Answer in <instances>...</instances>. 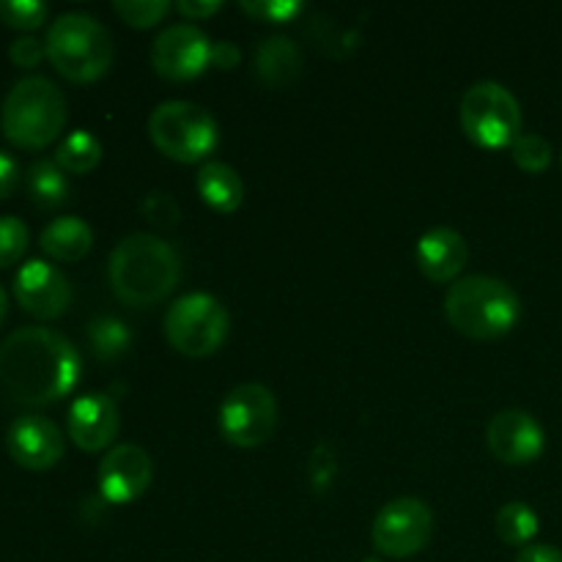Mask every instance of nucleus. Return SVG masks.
<instances>
[{
    "mask_svg": "<svg viewBox=\"0 0 562 562\" xmlns=\"http://www.w3.org/2000/svg\"><path fill=\"white\" fill-rule=\"evenodd\" d=\"M362 562H382V560H376V558H368V560H362Z\"/></svg>",
    "mask_w": 562,
    "mask_h": 562,
    "instance_id": "e433bc0d",
    "label": "nucleus"
},
{
    "mask_svg": "<svg viewBox=\"0 0 562 562\" xmlns=\"http://www.w3.org/2000/svg\"><path fill=\"white\" fill-rule=\"evenodd\" d=\"M80 355L55 329L22 327L0 344V384L22 406L66 398L80 382Z\"/></svg>",
    "mask_w": 562,
    "mask_h": 562,
    "instance_id": "f257e3e1",
    "label": "nucleus"
},
{
    "mask_svg": "<svg viewBox=\"0 0 562 562\" xmlns=\"http://www.w3.org/2000/svg\"><path fill=\"white\" fill-rule=\"evenodd\" d=\"M538 514L527 503H508L494 516V530L508 547H530L532 538L538 536Z\"/></svg>",
    "mask_w": 562,
    "mask_h": 562,
    "instance_id": "5701e85b",
    "label": "nucleus"
},
{
    "mask_svg": "<svg viewBox=\"0 0 562 562\" xmlns=\"http://www.w3.org/2000/svg\"><path fill=\"white\" fill-rule=\"evenodd\" d=\"M5 311H9V296H5L3 285H0V324H3V318H5Z\"/></svg>",
    "mask_w": 562,
    "mask_h": 562,
    "instance_id": "c9c22d12",
    "label": "nucleus"
},
{
    "mask_svg": "<svg viewBox=\"0 0 562 562\" xmlns=\"http://www.w3.org/2000/svg\"><path fill=\"white\" fill-rule=\"evenodd\" d=\"M470 258V247L467 239L456 228H439L426 231L415 245V263L428 280L434 283H450L459 278L461 269L467 267Z\"/></svg>",
    "mask_w": 562,
    "mask_h": 562,
    "instance_id": "f3484780",
    "label": "nucleus"
},
{
    "mask_svg": "<svg viewBox=\"0 0 562 562\" xmlns=\"http://www.w3.org/2000/svg\"><path fill=\"white\" fill-rule=\"evenodd\" d=\"M486 442L497 461L508 467H525L541 459L547 448V434L530 412L503 409L488 420Z\"/></svg>",
    "mask_w": 562,
    "mask_h": 562,
    "instance_id": "f8f14e48",
    "label": "nucleus"
},
{
    "mask_svg": "<svg viewBox=\"0 0 562 562\" xmlns=\"http://www.w3.org/2000/svg\"><path fill=\"white\" fill-rule=\"evenodd\" d=\"M55 162L64 173L82 176L91 173L99 162H102V143L91 135L88 130H75L60 140L58 151H55Z\"/></svg>",
    "mask_w": 562,
    "mask_h": 562,
    "instance_id": "4be33fe9",
    "label": "nucleus"
},
{
    "mask_svg": "<svg viewBox=\"0 0 562 562\" xmlns=\"http://www.w3.org/2000/svg\"><path fill=\"white\" fill-rule=\"evenodd\" d=\"M148 137L176 162H201L217 148L220 126L201 104L170 99L148 115Z\"/></svg>",
    "mask_w": 562,
    "mask_h": 562,
    "instance_id": "423d86ee",
    "label": "nucleus"
},
{
    "mask_svg": "<svg viewBox=\"0 0 562 562\" xmlns=\"http://www.w3.org/2000/svg\"><path fill=\"white\" fill-rule=\"evenodd\" d=\"M239 58L241 53L231 42H217L212 47V66H220V69H234Z\"/></svg>",
    "mask_w": 562,
    "mask_h": 562,
    "instance_id": "f704fd0d",
    "label": "nucleus"
},
{
    "mask_svg": "<svg viewBox=\"0 0 562 562\" xmlns=\"http://www.w3.org/2000/svg\"><path fill=\"white\" fill-rule=\"evenodd\" d=\"M0 20L14 31H36L47 20V5L38 0H0Z\"/></svg>",
    "mask_w": 562,
    "mask_h": 562,
    "instance_id": "bb28decb",
    "label": "nucleus"
},
{
    "mask_svg": "<svg viewBox=\"0 0 562 562\" xmlns=\"http://www.w3.org/2000/svg\"><path fill=\"white\" fill-rule=\"evenodd\" d=\"M5 450L20 467L31 472L53 470L64 459V434L42 415L16 417L5 431Z\"/></svg>",
    "mask_w": 562,
    "mask_h": 562,
    "instance_id": "2eb2a0df",
    "label": "nucleus"
},
{
    "mask_svg": "<svg viewBox=\"0 0 562 562\" xmlns=\"http://www.w3.org/2000/svg\"><path fill=\"white\" fill-rule=\"evenodd\" d=\"M459 121L475 146L497 151L514 146L521 135V104L503 82L481 80L461 97Z\"/></svg>",
    "mask_w": 562,
    "mask_h": 562,
    "instance_id": "0eeeda50",
    "label": "nucleus"
},
{
    "mask_svg": "<svg viewBox=\"0 0 562 562\" xmlns=\"http://www.w3.org/2000/svg\"><path fill=\"white\" fill-rule=\"evenodd\" d=\"M20 184V165L9 157L5 151H0V201L11 195Z\"/></svg>",
    "mask_w": 562,
    "mask_h": 562,
    "instance_id": "473e14b6",
    "label": "nucleus"
},
{
    "mask_svg": "<svg viewBox=\"0 0 562 562\" xmlns=\"http://www.w3.org/2000/svg\"><path fill=\"white\" fill-rule=\"evenodd\" d=\"M27 239H31V234L20 217H11V214L0 217V269L11 267L25 256Z\"/></svg>",
    "mask_w": 562,
    "mask_h": 562,
    "instance_id": "cd10ccee",
    "label": "nucleus"
},
{
    "mask_svg": "<svg viewBox=\"0 0 562 562\" xmlns=\"http://www.w3.org/2000/svg\"><path fill=\"white\" fill-rule=\"evenodd\" d=\"M231 329L228 311L212 294H184L165 313V338L179 355L209 357L225 344Z\"/></svg>",
    "mask_w": 562,
    "mask_h": 562,
    "instance_id": "6e6552de",
    "label": "nucleus"
},
{
    "mask_svg": "<svg viewBox=\"0 0 562 562\" xmlns=\"http://www.w3.org/2000/svg\"><path fill=\"white\" fill-rule=\"evenodd\" d=\"M115 14L132 27H151L168 16L173 3L168 0H115Z\"/></svg>",
    "mask_w": 562,
    "mask_h": 562,
    "instance_id": "a878e982",
    "label": "nucleus"
},
{
    "mask_svg": "<svg viewBox=\"0 0 562 562\" xmlns=\"http://www.w3.org/2000/svg\"><path fill=\"white\" fill-rule=\"evenodd\" d=\"M38 245L47 252L53 261L75 263L88 256L93 245V231L86 220L66 214V217H55L47 228L38 236Z\"/></svg>",
    "mask_w": 562,
    "mask_h": 562,
    "instance_id": "a211bd4d",
    "label": "nucleus"
},
{
    "mask_svg": "<svg viewBox=\"0 0 562 562\" xmlns=\"http://www.w3.org/2000/svg\"><path fill=\"white\" fill-rule=\"evenodd\" d=\"M510 154H514V162L527 173H541L552 165V143L536 132H521L510 146Z\"/></svg>",
    "mask_w": 562,
    "mask_h": 562,
    "instance_id": "393cba45",
    "label": "nucleus"
},
{
    "mask_svg": "<svg viewBox=\"0 0 562 562\" xmlns=\"http://www.w3.org/2000/svg\"><path fill=\"white\" fill-rule=\"evenodd\" d=\"M560 165H562V154H560Z\"/></svg>",
    "mask_w": 562,
    "mask_h": 562,
    "instance_id": "4c0bfd02",
    "label": "nucleus"
},
{
    "mask_svg": "<svg viewBox=\"0 0 562 562\" xmlns=\"http://www.w3.org/2000/svg\"><path fill=\"white\" fill-rule=\"evenodd\" d=\"M445 316L467 338L494 340L519 324L521 300L505 280L492 274H470L448 289Z\"/></svg>",
    "mask_w": 562,
    "mask_h": 562,
    "instance_id": "7ed1b4c3",
    "label": "nucleus"
},
{
    "mask_svg": "<svg viewBox=\"0 0 562 562\" xmlns=\"http://www.w3.org/2000/svg\"><path fill=\"white\" fill-rule=\"evenodd\" d=\"M99 492L110 505L135 503L154 481L151 456L137 445H115L99 461Z\"/></svg>",
    "mask_w": 562,
    "mask_h": 562,
    "instance_id": "ddd939ff",
    "label": "nucleus"
},
{
    "mask_svg": "<svg viewBox=\"0 0 562 562\" xmlns=\"http://www.w3.org/2000/svg\"><path fill=\"white\" fill-rule=\"evenodd\" d=\"M69 439L86 453L110 448L121 431L119 404L108 393H86L71 404L66 420Z\"/></svg>",
    "mask_w": 562,
    "mask_h": 562,
    "instance_id": "dca6fc26",
    "label": "nucleus"
},
{
    "mask_svg": "<svg viewBox=\"0 0 562 562\" xmlns=\"http://www.w3.org/2000/svg\"><path fill=\"white\" fill-rule=\"evenodd\" d=\"M516 562H562V552L549 543H530L516 554Z\"/></svg>",
    "mask_w": 562,
    "mask_h": 562,
    "instance_id": "72a5a7b5",
    "label": "nucleus"
},
{
    "mask_svg": "<svg viewBox=\"0 0 562 562\" xmlns=\"http://www.w3.org/2000/svg\"><path fill=\"white\" fill-rule=\"evenodd\" d=\"M44 47L55 71L71 82L99 80L113 64V38L108 27L97 16L80 11L60 14L49 25Z\"/></svg>",
    "mask_w": 562,
    "mask_h": 562,
    "instance_id": "39448f33",
    "label": "nucleus"
},
{
    "mask_svg": "<svg viewBox=\"0 0 562 562\" xmlns=\"http://www.w3.org/2000/svg\"><path fill=\"white\" fill-rule=\"evenodd\" d=\"M256 75L269 88H285L302 75V53L294 38L269 36L256 49Z\"/></svg>",
    "mask_w": 562,
    "mask_h": 562,
    "instance_id": "6ab92c4d",
    "label": "nucleus"
},
{
    "mask_svg": "<svg viewBox=\"0 0 562 562\" xmlns=\"http://www.w3.org/2000/svg\"><path fill=\"white\" fill-rule=\"evenodd\" d=\"M88 344L99 360L113 362L126 355V349L132 346V333L115 316H99L88 324Z\"/></svg>",
    "mask_w": 562,
    "mask_h": 562,
    "instance_id": "b1692460",
    "label": "nucleus"
},
{
    "mask_svg": "<svg viewBox=\"0 0 562 562\" xmlns=\"http://www.w3.org/2000/svg\"><path fill=\"white\" fill-rule=\"evenodd\" d=\"M140 212L148 223L159 225V228H173L181 217V209H179V203L173 201V195H168V192H159V190L148 192V195L143 198Z\"/></svg>",
    "mask_w": 562,
    "mask_h": 562,
    "instance_id": "c756f323",
    "label": "nucleus"
},
{
    "mask_svg": "<svg viewBox=\"0 0 562 562\" xmlns=\"http://www.w3.org/2000/svg\"><path fill=\"white\" fill-rule=\"evenodd\" d=\"M220 434L234 448H258L278 428V398L258 382L239 384L220 404Z\"/></svg>",
    "mask_w": 562,
    "mask_h": 562,
    "instance_id": "1a4fd4ad",
    "label": "nucleus"
},
{
    "mask_svg": "<svg viewBox=\"0 0 562 562\" xmlns=\"http://www.w3.org/2000/svg\"><path fill=\"white\" fill-rule=\"evenodd\" d=\"M241 11L250 14L252 20L280 25V22L296 20L305 11V3H296V0H245Z\"/></svg>",
    "mask_w": 562,
    "mask_h": 562,
    "instance_id": "c85d7f7f",
    "label": "nucleus"
},
{
    "mask_svg": "<svg viewBox=\"0 0 562 562\" xmlns=\"http://www.w3.org/2000/svg\"><path fill=\"white\" fill-rule=\"evenodd\" d=\"M212 47L206 33L192 22L170 25L154 38L151 66L168 80H192L212 66Z\"/></svg>",
    "mask_w": 562,
    "mask_h": 562,
    "instance_id": "9b49d317",
    "label": "nucleus"
},
{
    "mask_svg": "<svg viewBox=\"0 0 562 562\" xmlns=\"http://www.w3.org/2000/svg\"><path fill=\"white\" fill-rule=\"evenodd\" d=\"M195 190L209 209L223 214L236 212L245 198L241 176L225 162H203L195 176Z\"/></svg>",
    "mask_w": 562,
    "mask_h": 562,
    "instance_id": "aec40b11",
    "label": "nucleus"
},
{
    "mask_svg": "<svg viewBox=\"0 0 562 562\" xmlns=\"http://www.w3.org/2000/svg\"><path fill=\"white\" fill-rule=\"evenodd\" d=\"M66 97L47 77L14 82L0 108V130L14 146L36 151L49 146L66 126Z\"/></svg>",
    "mask_w": 562,
    "mask_h": 562,
    "instance_id": "20e7f679",
    "label": "nucleus"
},
{
    "mask_svg": "<svg viewBox=\"0 0 562 562\" xmlns=\"http://www.w3.org/2000/svg\"><path fill=\"white\" fill-rule=\"evenodd\" d=\"M220 9H223L220 0H179V3H173V11H179L187 20H206V16L217 14Z\"/></svg>",
    "mask_w": 562,
    "mask_h": 562,
    "instance_id": "2f4dec72",
    "label": "nucleus"
},
{
    "mask_svg": "<svg viewBox=\"0 0 562 562\" xmlns=\"http://www.w3.org/2000/svg\"><path fill=\"white\" fill-rule=\"evenodd\" d=\"M434 536V510L420 497L390 499L371 525V541L379 554L406 560L420 554Z\"/></svg>",
    "mask_w": 562,
    "mask_h": 562,
    "instance_id": "9d476101",
    "label": "nucleus"
},
{
    "mask_svg": "<svg viewBox=\"0 0 562 562\" xmlns=\"http://www.w3.org/2000/svg\"><path fill=\"white\" fill-rule=\"evenodd\" d=\"M27 195L38 209H58L69 198V179L55 159H36L25 176Z\"/></svg>",
    "mask_w": 562,
    "mask_h": 562,
    "instance_id": "412c9836",
    "label": "nucleus"
},
{
    "mask_svg": "<svg viewBox=\"0 0 562 562\" xmlns=\"http://www.w3.org/2000/svg\"><path fill=\"white\" fill-rule=\"evenodd\" d=\"M113 294L130 307H151L168 300L181 280V258L173 245L154 234H130L113 247L108 263Z\"/></svg>",
    "mask_w": 562,
    "mask_h": 562,
    "instance_id": "f03ea898",
    "label": "nucleus"
},
{
    "mask_svg": "<svg viewBox=\"0 0 562 562\" xmlns=\"http://www.w3.org/2000/svg\"><path fill=\"white\" fill-rule=\"evenodd\" d=\"M14 296L22 311L47 322V318H60L69 311L71 285L55 263L33 258L16 272Z\"/></svg>",
    "mask_w": 562,
    "mask_h": 562,
    "instance_id": "4468645a",
    "label": "nucleus"
},
{
    "mask_svg": "<svg viewBox=\"0 0 562 562\" xmlns=\"http://www.w3.org/2000/svg\"><path fill=\"white\" fill-rule=\"evenodd\" d=\"M44 55H47V47L33 36H20L16 42H11L9 47L11 64L20 66V69H33V66L42 64Z\"/></svg>",
    "mask_w": 562,
    "mask_h": 562,
    "instance_id": "7c9ffc66",
    "label": "nucleus"
}]
</instances>
